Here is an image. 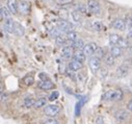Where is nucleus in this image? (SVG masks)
I'll return each instance as SVG.
<instances>
[{
	"mask_svg": "<svg viewBox=\"0 0 132 124\" xmlns=\"http://www.w3.org/2000/svg\"><path fill=\"white\" fill-rule=\"evenodd\" d=\"M102 98L106 101H120L123 99V92L122 90H109L104 93Z\"/></svg>",
	"mask_w": 132,
	"mask_h": 124,
	"instance_id": "f257e3e1",
	"label": "nucleus"
},
{
	"mask_svg": "<svg viewBox=\"0 0 132 124\" xmlns=\"http://www.w3.org/2000/svg\"><path fill=\"white\" fill-rule=\"evenodd\" d=\"M56 24H57V27L61 30V32H64V33H70V32H74V25L72 24V23H70V22H68V21H65V20H62V19H60V20H58L57 22H56Z\"/></svg>",
	"mask_w": 132,
	"mask_h": 124,
	"instance_id": "f03ea898",
	"label": "nucleus"
},
{
	"mask_svg": "<svg viewBox=\"0 0 132 124\" xmlns=\"http://www.w3.org/2000/svg\"><path fill=\"white\" fill-rule=\"evenodd\" d=\"M88 66H89V69L92 70V72L94 74H97L98 71L101 68V59H99L95 56H92L88 60Z\"/></svg>",
	"mask_w": 132,
	"mask_h": 124,
	"instance_id": "7ed1b4c3",
	"label": "nucleus"
},
{
	"mask_svg": "<svg viewBox=\"0 0 132 124\" xmlns=\"http://www.w3.org/2000/svg\"><path fill=\"white\" fill-rule=\"evenodd\" d=\"M59 112H60V107H59V105H56V104L47 105L45 107V110H44L45 115L48 116V117H51V118L57 116L59 114Z\"/></svg>",
	"mask_w": 132,
	"mask_h": 124,
	"instance_id": "20e7f679",
	"label": "nucleus"
},
{
	"mask_svg": "<svg viewBox=\"0 0 132 124\" xmlns=\"http://www.w3.org/2000/svg\"><path fill=\"white\" fill-rule=\"evenodd\" d=\"M97 49H98L97 44L94 43V42H90V43H87L83 47L82 52L85 54V56H94V54H95V52H96Z\"/></svg>",
	"mask_w": 132,
	"mask_h": 124,
	"instance_id": "39448f33",
	"label": "nucleus"
},
{
	"mask_svg": "<svg viewBox=\"0 0 132 124\" xmlns=\"http://www.w3.org/2000/svg\"><path fill=\"white\" fill-rule=\"evenodd\" d=\"M86 6H87L88 12L92 13V14H94V15L98 14L99 12H100V9H101V7H100V4H99V2L96 1V0H88Z\"/></svg>",
	"mask_w": 132,
	"mask_h": 124,
	"instance_id": "423d86ee",
	"label": "nucleus"
},
{
	"mask_svg": "<svg viewBox=\"0 0 132 124\" xmlns=\"http://www.w3.org/2000/svg\"><path fill=\"white\" fill-rule=\"evenodd\" d=\"M18 12L22 15H28L30 12V3L25 1V0H21L18 4Z\"/></svg>",
	"mask_w": 132,
	"mask_h": 124,
	"instance_id": "0eeeda50",
	"label": "nucleus"
},
{
	"mask_svg": "<svg viewBox=\"0 0 132 124\" xmlns=\"http://www.w3.org/2000/svg\"><path fill=\"white\" fill-rule=\"evenodd\" d=\"M114 118L118 122H125L128 120L129 118V111H125V110H119L118 112H116L114 114Z\"/></svg>",
	"mask_w": 132,
	"mask_h": 124,
	"instance_id": "6e6552de",
	"label": "nucleus"
},
{
	"mask_svg": "<svg viewBox=\"0 0 132 124\" xmlns=\"http://www.w3.org/2000/svg\"><path fill=\"white\" fill-rule=\"evenodd\" d=\"M60 53H61V56H62L63 58L69 59V58H71V57L74 56V53H75V52H74L73 47L70 45V46H64V47H62Z\"/></svg>",
	"mask_w": 132,
	"mask_h": 124,
	"instance_id": "1a4fd4ad",
	"label": "nucleus"
},
{
	"mask_svg": "<svg viewBox=\"0 0 132 124\" xmlns=\"http://www.w3.org/2000/svg\"><path fill=\"white\" fill-rule=\"evenodd\" d=\"M111 26L118 30H121V32H123V30L126 29V24H125V20L124 19H121V18H117L114 19L112 22H111Z\"/></svg>",
	"mask_w": 132,
	"mask_h": 124,
	"instance_id": "9d476101",
	"label": "nucleus"
},
{
	"mask_svg": "<svg viewBox=\"0 0 132 124\" xmlns=\"http://www.w3.org/2000/svg\"><path fill=\"white\" fill-rule=\"evenodd\" d=\"M38 87L41 90H43V91H48V90L53 89L54 88V84H53V82L50 79H43V80H41L38 83Z\"/></svg>",
	"mask_w": 132,
	"mask_h": 124,
	"instance_id": "9b49d317",
	"label": "nucleus"
},
{
	"mask_svg": "<svg viewBox=\"0 0 132 124\" xmlns=\"http://www.w3.org/2000/svg\"><path fill=\"white\" fill-rule=\"evenodd\" d=\"M15 21L12 18H9L6 20H4V29L6 30L7 33L10 34H14V30H15Z\"/></svg>",
	"mask_w": 132,
	"mask_h": 124,
	"instance_id": "f8f14e48",
	"label": "nucleus"
},
{
	"mask_svg": "<svg viewBox=\"0 0 132 124\" xmlns=\"http://www.w3.org/2000/svg\"><path fill=\"white\" fill-rule=\"evenodd\" d=\"M18 4H19V2L17 0H7V7L13 15H16L19 13L18 12Z\"/></svg>",
	"mask_w": 132,
	"mask_h": 124,
	"instance_id": "ddd939ff",
	"label": "nucleus"
},
{
	"mask_svg": "<svg viewBox=\"0 0 132 124\" xmlns=\"http://www.w3.org/2000/svg\"><path fill=\"white\" fill-rule=\"evenodd\" d=\"M128 72H129L128 66L125 65V64H123V65H121V66L118 68V70H117V75H118V77L123 78V77H125V76L128 74Z\"/></svg>",
	"mask_w": 132,
	"mask_h": 124,
	"instance_id": "4468645a",
	"label": "nucleus"
},
{
	"mask_svg": "<svg viewBox=\"0 0 132 124\" xmlns=\"http://www.w3.org/2000/svg\"><path fill=\"white\" fill-rule=\"evenodd\" d=\"M81 68H82V63H80V61H77L75 59L71 60L70 63L68 64V69H70V70H72L74 72L80 70Z\"/></svg>",
	"mask_w": 132,
	"mask_h": 124,
	"instance_id": "2eb2a0df",
	"label": "nucleus"
},
{
	"mask_svg": "<svg viewBox=\"0 0 132 124\" xmlns=\"http://www.w3.org/2000/svg\"><path fill=\"white\" fill-rule=\"evenodd\" d=\"M90 27H92V29L96 30V32H102L103 29H105L104 24L101 21H97V20L90 22Z\"/></svg>",
	"mask_w": 132,
	"mask_h": 124,
	"instance_id": "dca6fc26",
	"label": "nucleus"
},
{
	"mask_svg": "<svg viewBox=\"0 0 132 124\" xmlns=\"http://www.w3.org/2000/svg\"><path fill=\"white\" fill-rule=\"evenodd\" d=\"M85 58H86V56H85V54L82 52V50H77V51H75V53H74V56H73V59H75V60H77V61H80V63H84L85 61Z\"/></svg>",
	"mask_w": 132,
	"mask_h": 124,
	"instance_id": "f3484780",
	"label": "nucleus"
},
{
	"mask_svg": "<svg viewBox=\"0 0 132 124\" xmlns=\"http://www.w3.org/2000/svg\"><path fill=\"white\" fill-rule=\"evenodd\" d=\"M14 34H15L16 36H18V37H22V36L25 34V29H24V27H23L20 23H18V22L15 23V30H14Z\"/></svg>",
	"mask_w": 132,
	"mask_h": 124,
	"instance_id": "a211bd4d",
	"label": "nucleus"
},
{
	"mask_svg": "<svg viewBox=\"0 0 132 124\" xmlns=\"http://www.w3.org/2000/svg\"><path fill=\"white\" fill-rule=\"evenodd\" d=\"M0 14H1V20H6V19H9L10 18V16H11V11L9 10V7H5V6H3V5H1V7H0Z\"/></svg>",
	"mask_w": 132,
	"mask_h": 124,
	"instance_id": "6ab92c4d",
	"label": "nucleus"
},
{
	"mask_svg": "<svg viewBox=\"0 0 132 124\" xmlns=\"http://www.w3.org/2000/svg\"><path fill=\"white\" fill-rule=\"evenodd\" d=\"M109 52H110L114 57H120V56H122V54H123V49L120 48L119 46H111Z\"/></svg>",
	"mask_w": 132,
	"mask_h": 124,
	"instance_id": "aec40b11",
	"label": "nucleus"
},
{
	"mask_svg": "<svg viewBox=\"0 0 132 124\" xmlns=\"http://www.w3.org/2000/svg\"><path fill=\"white\" fill-rule=\"evenodd\" d=\"M71 46L73 47V49H75V50L77 51V50L83 49V47H84L85 45H84V43H83V40H81V39H78L77 41H75V42L71 43Z\"/></svg>",
	"mask_w": 132,
	"mask_h": 124,
	"instance_id": "412c9836",
	"label": "nucleus"
},
{
	"mask_svg": "<svg viewBox=\"0 0 132 124\" xmlns=\"http://www.w3.org/2000/svg\"><path fill=\"white\" fill-rule=\"evenodd\" d=\"M65 38H67L68 41L73 43V42H75V41H77L79 39V36H78V34L76 32H70V33H68L67 35H65Z\"/></svg>",
	"mask_w": 132,
	"mask_h": 124,
	"instance_id": "4be33fe9",
	"label": "nucleus"
},
{
	"mask_svg": "<svg viewBox=\"0 0 132 124\" xmlns=\"http://www.w3.org/2000/svg\"><path fill=\"white\" fill-rule=\"evenodd\" d=\"M61 30L56 26V27H53V28H51L50 29V32H49V34H50V36L52 37V38H54V39H56V38H58V37H60V36H62L61 35Z\"/></svg>",
	"mask_w": 132,
	"mask_h": 124,
	"instance_id": "5701e85b",
	"label": "nucleus"
},
{
	"mask_svg": "<svg viewBox=\"0 0 132 124\" xmlns=\"http://www.w3.org/2000/svg\"><path fill=\"white\" fill-rule=\"evenodd\" d=\"M114 58H116V57H114L110 52H108V53H106V55H105V57H104V61H105L106 65L112 66V65L114 64Z\"/></svg>",
	"mask_w": 132,
	"mask_h": 124,
	"instance_id": "b1692460",
	"label": "nucleus"
},
{
	"mask_svg": "<svg viewBox=\"0 0 132 124\" xmlns=\"http://www.w3.org/2000/svg\"><path fill=\"white\" fill-rule=\"evenodd\" d=\"M36 101H37V100H35L32 97H26V98L24 99V106L27 107V109H30V107H32V106L35 107Z\"/></svg>",
	"mask_w": 132,
	"mask_h": 124,
	"instance_id": "393cba45",
	"label": "nucleus"
},
{
	"mask_svg": "<svg viewBox=\"0 0 132 124\" xmlns=\"http://www.w3.org/2000/svg\"><path fill=\"white\" fill-rule=\"evenodd\" d=\"M71 16H72L73 21H74V22H76V23H80V22H81V20H82V15H81L77 10L73 11V12L71 13Z\"/></svg>",
	"mask_w": 132,
	"mask_h": 124,
	"instance_id": "a878e982",
	"label": "nucleus"
},
{
	"mask_svg": "<svg viewBox=\"0 0 132 124\" xmlns=\"http://www.w3.org/2000/svg\"><path fill=\"white\" fill-rule=\"evenodd\" d=\"M105 55H106V53H105V51H104V49H103L102 47H98V49L96 50V52H95V54H94V56L97 57V58H99V59L104 58Z\"/></svg>",
	"mask_w": 132,
	"mask_h": 124,
	"instance_id": "bb28decb",
	"label": "nucleus"
},
{
	"mask_svg": "<svg viewBox=\"0 0 132 124\" xmlns=\"http://www.w3.org/2000/svg\"><path fill=\"white\" fill-rule=\"evenodd\" d=\"M120 39H121V37H120L119 35H117V34H111V35L109 36V43H110L112 46H117L118 43H119V41H120Z\"/></svg>",
	"mask_w": 132,
	"mask_h": 124,
	"instance_id": "cd10ccee",
	"label": "nucleus"
},
{
	"mask_svg": "<svg viewBox=\"0 0 132 124\" xmlns=\"http://www.w3.org/2000/svg\"><path fill=\"white\" fill-rule=\"evenodd\" d=\"M47 99L45 97H41L39 98L37 101H36V104H35V107L36 109H41L43 106H47Z\"/></svg>",
	"mask_w": 132,
	"mask_h": 124,
	"instance_id": "c85d7f7f",
	"label": "nucleus"
},
{
	"mask_svg": "<svg viewBox=\"0 0 132 124\" xmlns=\"http://www.w3.org/2000/svg\"><path fill=\"white\" fill-rule=\"evenodd\" d=\"M67 38L65 37H63V36H60V37H58V38H56L55 39V44L57 45V46H59V47H64V45H65V43H67Z\"/></svg>",
	"mask_w": 132,
	"mask_h": 124,
	"instance_id": "c756f323",
	"label": "nucleus"
},
{
	"mask_svg": "<svg viewBox=\"0 0 132 124\" xmlns=\"http://www.w3.org/2000/svg\"><path fill=\"white\" fill-rule=\"evenodd\" d=\"M23 82H24V84H26V86L34 84V82H35V77H34V75H26V76L23 78Z\"/></svg>",
	"mask_w": 132,
	"mask_h": 124,
	"instance_id": "7c9ffc66",
	"label": "nucleus"
},
{
	"mask_svg": "<svg viewBox=\"0 0 132 124\" xmlns=\"http://www.w3.org/2000/svg\"><path fill=\"white\" fill-rule=\"evenodd\" d=\"M124 20H125V24H126V29H128V30L132 29V16L127 14Z\"/></svg>",
	"mask_w": 132,
	"mask_h": 124,
	"instance_id": "2f4dec72",
	"label": "nucleus"
},
{
	"mask_svg": "<svg viewBox=\"0 0 132 124\" xmlns=\"http://www.w3.org/2000/svg\"><path fill=\"white\" fill-rule=\"evenodd\" d=\"M117 46H119V47L122 48V49H126V48L129 47V42H128V40H126V39H124V38H121Z\"/></svg>",
	"mask_w": 132,
	"mask_h": 124,
	"instance_id": "473e14b6",
	"label": "nucleus"
},
{
	"mask_svg": "<svg viewBox=\"0 0 132 124\" xmlns=\"http://www.w3.org/2000/svg\"><path fill=\"white\" fill-rule=\"evenodd\" d=\"M58 97H59V92H58V91H53L51 94L49 95L48 98H49L50 101H54V100H56Z\"/></svg>",
	"mask_w": 132,
	"mask_h": 124,
	"instance_id": "72a5a7b5",
	"label": "nucleus"
},
{
	"mask_svg": "<svg viewBox=\"0 0 132 124\" xmlns=\"http://www.w3.org/2000/svg\"><path fill=\"white\" fill-rule=\"evenodd\" d=\"M98 76L100 77V78H103V77H106V75H107V69L106 68H100V70L98 71Z\"/></svg>",
	"mask_w": 132,
	"mask_h": 124,
	"instance_id": "f704fd0d",
	"label": "nucleus"
},
{
	"mask_svg": "<svg viewBox=\"0 0 132 124\" xmlns=\"http://www.w3.org/2000/svg\"><path fill=\"white\" fill-rule=\"evenodd\" d=\"M77 11H78L81 15H84V14L86 13V11H88V10H87V6H84V5H82V4H79L78 7H77Z\"/></svg>",
	"mask_w": 132,
	"mask_h": 124,
	"instance_id": "c9c22d12",
	"label": "nucleus"
},
{
	"mask_svg": "<svg viewBox=\"0 0 132 124\" xmlns=\"http://www.w3.org/2000/svg\"><path fill=\"white\" fill-rule=\"evenodd\" d=\"M44 124H59V123H58L57 120H55V119H53V118H50V119H47Z\"/></svg>",
	"mask_w": 132,
	"mask_h": 124,
	"instance_id": "e433bc0d",
	"label": "nucleus"
},
{
	"mask_svg": "<svg viewBox=\"0 0 132 124\" xmlns=\"http://www.w3.org/2000/svg\"><path fill=\"white\" fill-rule=\"evenodd\" d=\"M96 124H105V121L102 117H98L96 119Z\"/></svg>",
	"mask_w": 132,
	"mask_h": 124,
	"instance_id": "4c0bfd02",
	"label": "nucleus"
},
{
	"mask_svg": "<svg viewBox=\"0 0 132 124\" xmlns=\"http://www.w3.org/2000/svg\"><path fill=\"white\" fill-rule=\"evenodd\" d=\"M6 100H7V94L6 93L1 92V101L3 102V101H6Z\"/></svg>",
	"mask_w": 132,
	"mask_h": 124,
	"instance_id": "58836bf2",
	"label": "nucleus"
},
{
	"mask_svg": "<svg viewBox=\"0 0 132 124\" xmlns=\"http://www.w3.org/2000/svg\"><path fill=\"white\" fill-rule=\"evenodd\" d=\"M127 110H128L129 112H132V99L129 100V102L127 103Z\"/></svg>",
	"mask_w": 132,
	"mask_h": 124,
	"instance_id": "ea45409f",
	"label": "nucleus"
},
{
	"mask_svg": "<svg viewBox=\"0 0 132 124\" xmlns=\"http://www.w3.org/2000/svg\"><path fill=\"white\" fill-rule=\"evenodd\" d=\"M128 38L132 40V29H130V30H129V33H128Z\"/></svg>",
	"mask_w": 132,
	"mask_h": 124,
	"instance_id": "a19ab883",
	"label": "nucleus"
},
{
	"mask_svg": "<svg viewBox=\"0 0 132 124\" xmlns=\"http://www.w3.org/2000/svg\"><path fill=\"white\" fill-rule=\"evenodd\" d=\"M129 51H130V53H131V54H132V46H131V47H130V48H129Z\"/></svg>",
	"mask_w": 132,
	"mask_h": 124,
	"instance_id": "79ce46f5",
	"label": "nucleus"
},
{
	"mask_svg": "<svg viewBox=\"0 0 132 124\" xmlns=\"http://www.w3.org/2000/svg\"><path fill=\"white\" fill-rule=\"evenodd\" d=\"M59 1H64V0H59Z\"/></svg>",
	"mask_w": 132,
	"mask_h": 124,
	"instance_id": "37998d69",
	"label": "nucleus"
}]
</instances>
